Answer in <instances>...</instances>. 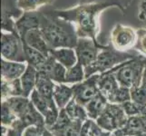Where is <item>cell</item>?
Here are the masks:
<instances>
[{
    "label": "cell",
    "instance_id": "cell-1",
    "mask_svg": "<svg viewBox=\"0 0 146 136\" xmlns=\"http://www.w3.org/2000/svg\"><path fill=\"white\" fill-rule=\"evenodd\" d=\"M39 29L50 49L76 46L78 40L76 27L66 19L40 15Z\"/></svg>",
    "mask_w": 146,
    "mask_h": 136
},
{
    "label": "cell",
    "instance_id": "cell-2",
    "mask_svg": "<svg viewBox=\"0 0 146 136\" xmlns=\"http://www.w3.org/2000/svg\"><path fill=\"white\" fill-rule=\"evenodd\" d=\"M140 56L138 54H132L122 51H118L115 48L105 47L100 51L96 60L88 66L84 67L85 79L94 74H100L111 71L125 62L131 61Z\"/></svg>",
    "mask_w": 146,
    "mask_h": 136
},
{
    "label": "cell",
    "instance_id": "cell-3",
    "mask_svg": "<svg viewBox=\"0 0 146 136\" xmlns=\"http://www.w3.org/2000/svg\"><path fill=\"white\" fill-rule=\"evenodd\" d=\"M102 5H87L74 10V13H69L74 23H76V32L78 37H88L94 40L96 34V15L101 11Z\"/></svg>",
    "mask_w": 146,
    "mask_h": 136
},
{
    "label": "cell",
    "instance_id": "cell-4",
    "mask_svg": "<svg viewBox=\"0 0 146 136\" xmlns=\"http://www.w3.org/2000/svg\"><path fill=\"white\" fill-rule=\"evenodd\" d=\"M143 68V57L140 55L135 59L120 64L111 71L114 74L120 85L132 89L141 86Z\"/></svg>",
    "mask_w": 146,
    "mask_h": 136
},
{
    "label": "cell",
    "instance_id": "cell-5",
    "mask_svg": "<svg viewBox=\"0 0 146 136\" xmlns=\"http://www.w3.org/2000/svg\"><path fill=\"white\" fill-rule=\"evenodd\" d=\"M128 116L121 104L108 103L104 112L95 121L103 130L113 133L114 131L123 128L127 123Z\"/></svg>",
    "mask_w": 146,
    "mask_h": 136
},
{
    "label": "cell",
    "instance_id": "cell-6",
    "mask_svg": "<svg viewBox=\"0 0 146 136\" xmlns=\"http://www.w3.org/2000/svg\"><path fill=\"white\" fill-rule=\"evenodd\" d=\"M1 54L7 61L27 62L23 40L17 33H2Z\"/></svg>",
    "mask_w": 146,
    "mask_h": 136
},
{
    "label": "cell",
    "instance_id": "cell-7",
    "mask_svg": "<svg viewBox=\"0 0 146 136\" xmlns=\"http://www.w3.org/2000/svg\"><path fill=\"white\" fill-rule=\"evenodd\" d=\"M99 74H94L89 78H86L82 83L72 85L74 98L76 102L85 106L95 95L99 93L97 88V80Z\"/></svg>",
    "mask_w": 146,
    "mask_h": 136
},
{
    "label": "cell",
    "instance_id": "cell-8",
    "mask_svg": "<svg viewBox=\"0 0 146 136\" xmlns=\"http://www.w3.org/2000/svg\"><path fill=\"white\" fill-rule=\"evenodd\" d=\"M99 46L95 41L88 37H78L74 50L77 55L78 63L86 67L96 60L99 54Z\"/></svg>",
    "mask_w": 146,
    "mask_h": 136
},
{
    "label": "cell",
    "instance_id": "cell-9",
    "mask_svg": "<svg viewBox=\"0 0 146 136\" xmlns=\"http://www.w3.org/2000/svg\"><path fill=\"white\" fill-rule=\"evenodd\" d=\"M112 43L115 49L123 50L136 42V34L129 27L116 25L112 32Z\"/></svg>",
    "mask_w": 146,
    "mask_h": 136
},
{
    "label": "cell",
    "instance_id": "cell-10",
    "mask_svg": "<svg viewBox=\"0 0 146 136\" xmlns=\"http://www.w3.org/2000/svg\"><path fill=\"white\" fill-rule=\"evenodd\" d=\"M67 69L60 63H58L51 54L47 56L46 61L38 70L42 72L56 84H65V74Z\"/></svg>",
    "mask_w": 146,
    "mask_h": 136
},
{
    "label": "cell",
    "instance_id": "cell-11",
    "mask_svg": "<svg viewBox=\"0 0 146 136\" xmlns=\"http://www.w3.org/2000/svg\"><path fill=\"white\" fill-rule=\"evenodd\" d=\"M120 87L118 81L112 71L100 74L97 80V88L99 92L111 103Z\"/></svg>",
    "mask_w": 146,
    "mask_h": 136
},
{
    "label": "cell",
    "instance_id": "cell-12",
    "mask_svg": "<svg viewBox=\"0 0 146 136\" xmlns=\"http://www.w3.org/2000/svg\"><path fill=\"white\" fill-rule=\"evenodd\" d=\"M146 133V115L141 114L128 117L126 125L112 133V136H134Z\"/></svg>",
    "mask_w": 146,
    "mask_h": 136
},
{
    "label": "cell",
    "instance_id": "cell-13",
    "mask_svg": "<svg viewBox=\"0 0 146 136\" xmlns=\"http://www.w3.org/2000/svg\"><path fill=\"white\" fill-rule=\"evenodd\" d=\"M27 64L12 62L2 58L1 59V76L2 79L7 82H12L14 80L21 78L26 72Z\"/></svg>",
    "mask_w": 146,
    "mask_h": 136
},
{
    "label": "cell",
    "instance_id": "cell-14",
    "mask_svg": "<svg viewBox=\"0 0 146 136\" xmlns=\"http://www.w3.org/2000/svg\"><path fill=\"white\" fill-rule=\"evenodd\" d=\"M22 40L23 42L29 45L30 47L38 50V51L43 53L44 54H46V56H48L50 54V50L51 49L48 46V44L46 42V40H44L39 28L29 30L25 34V36L23 37Z\"/></svg>",
    "mask_w": 146,
    "mask_h": 136
},
{
    "label": "cell",
    "instance_id": "cell-15",
    "mask_svg": "<svg viewBox=\"0 0 146 136\" xmlns=\"http://www.w3.org/2000/svg\"><path fill=\"white\" fill-rule=\"evenodd\" d=\"M40 15L33 12H27L16 23V29L21 39L29 30L39 28Z\"/></svg>",
    "mask_w": 146,
    "mask_h": 136
},
{
    "label": "cell",
    "instance_id": "cell-16",
    "mask_svg": "<svg viewBox=\"0 0 146 136\" xmlns=\"http://www.w3.org/2000/svg\"><path fill=\"white\" fill-rule=\"evenodd\" d=\"M50 54L56 60L58 63L69 69L73 67L78 63L77 55L74 48H57V49H51L50 50Z\"/></svg>",
    "mask_w": 146,
    "mask_h": 136
},
{
    "label": "cell",
    "instance_id": "cell-17",
    "mask_svg": "<svg viewBox=\"0 0 146 136\" xmlns=\"http://www.w3.org/2000/svg\"><path fill=\"white\" fill-rule=\"evenodd\" d=\"M22 123L24 128L26 129L28 126H46V121L43 114L34 106L30 101V104L21 117L18 119Z\"/></svg>",
    "mask_w": 146,
    "mask_h": 136
},
{
    "label": "cell",
    "instance_id": "cell-18",
    "mask_svg": "<svg viewBox=\"0 0 146 136\" xmlns=\"http://www.w3.org/2000/svg\"><path fill=\"white\" fill-rule=\"evenodd\" d=\"M109 102L100 92L85 105V110L87 112V115L89 119L96 121L98 117L102 114L105 108L107 107Z\"/></svg>",
    "mask_w": 146,
    "mask_h": 136
},
{
    "label": "cell",
    "instance_id": "cell-19",
    "mask_svg": "<svg viewBox=\"0 0 146 136\" xmlns=\"http://www.w3.org/2000/svg\"><path fill=\"white\" fill-rule=\"evenodd\" d=\"M53 98L60 110L64 109L70 101L74 98L72 87L66 85V84H55Z\"/></svg>",
    "mask_w": 146,
    "mask_h": 136
},
{
    "label": "cell",
    "instance_id": "cell-20",
    "mask_svg": "<svg viewBox=\"0 0 146 136\" xmlns=\"http://www.w3.org/2000/svg\"><path fill=\"white\" fill-rule=\"evenodd\" d=\"M36 78H37V70L34 66H32V65L27 64L26 72L24 73V74L20 78L25 97L29 98L32 92L36 89Z\"/></svg>",
    "mask_w": 146,
    "mask_h": 136
},
{
    "label": "cell",
    "instance_id": "cell-21",
    "mask_svg": "<svg viewBox=\"0 0 146 136\" xmlns=\"http://www.w3.org/2000/svg\"><path fill=\"white\" fill-rule=\"evenodd\" d=\"M55 86L54 82H53L46 74H44L42 72L37 71V78H36V90L37 92L43 95L46 99H54L53 94L54 89Z\"/></svg>",
    "mask_w": 146,
    "mask_h": 136
},
{
    "label": "cell",
    "instance_id": "cell-22",
    "mask_svg": "<svg viewBox=\"0 0 146 136\" xmlns=\"http://www.w3.org/2000/svg\"><path fill=\"white\" fill-rule=\"evenodd\" d=\"M29 99L31 101V103H33L34 106L43 114L44 117L47 114L48 111L50 109L57 106V105L55 104L54 99H51V100L46 99V97H44L43 95L40 94L36 89L32 92L31 95L29 96Z\"/></svg>",
    "mask_w": 146,
    "mask_h": 136
},
{
    "label": "cell",
    "instance_id": "cell-23",
    "mask_svg": "<svg viewBox=\"0 0 146 136\" xmlns=\"http://www.w3.org/2000/svg\"><path fill=\"white\" fill-rule=\"evenodd\" d=\"M23 43H24V50H25V54H26L27 63L34 66L38 71L42 67V65L44 64V62L46 61L47 56L40 51H38V50L30 47L25 42Z\"/></svg>",
    "mask_w": 146,
    "mask_h": 136
},
{
    "label": "cell",
    "instance_id": "cell-24",
    "mask_svg": "<svg viewBox=\"0 0 146 136\" xmlns=\"http://www.w3.org/2000/svg\"><path fill=\"white\" fill-rule=\"evenodd\" d=\"M3 102H6L8 104L10 109L19 119L27 110L30 104V99L25 96H13Z\"/></svg>",
    "mask_w": 146,
    "mask_h": 136
},
{
    "label": "cell",
    "instance_id": "cell-25",
    "mask_svg": "<svg viewBox=\"0 0 146 136\" xmlns=\"http://www.w3.org/2000/svg\"><path fill=\"white\" fill-rule=\"evenodd\" d=\"M64 110L66 111L69 117L74 121L84 122V121L89 119L85 107L81 104H79L74 99H72L70 101V103L65 106Z\"/></svg>",
    "mask_w": 146,
    "mask_h": 136
},
{
    "label": "cell",
    "instance_id": "cell-26",
    "mask_svg": "<svg viewBox=\"0 0 146 136\" xmlns=\"http://www.w3.org/2000/svg\"><path fill=\"white\" fill-rule=\"evenodd\" d=\"M85 80L84 67L81 64L77 63L73 67L67 69L65 74V84H79Z\"/></svg>",
    "mask_w": 146,
    "mask_h": 136
},
{
    "label": "cell",
    "instance_id": "cell-27",
    "mask_svg": "<svg viewBox=\"0 0 146 136\" xmlns=\"http://www.w3.org/2000/svg\"><path fill=\"white\" fill-rule=\"evenodd\" d=\"M84 122L81 121H74L68 126L59 131L52 132L55 136H82V125Z\"/></svg>",
    "mask_w": 146,
    "mask_h": 136
},
{
    "label": "cell",
    "instance_id": "cell-28",
    "mask_svg": "<svg viewBox=\"0 0 146 136\" xmlns=\"http://www.w3.org/2000/svg\"><path fill=\"white\" fill-rule=\"evenodd\" d=\"M18 118L13 111L10 109L8 104L6 102L1 103V125L7 127H11V125L16 122Z\"/></svg>",
    "mask_w": 146,
    "mask_h": 136
},
{
    "label": "cell",
    "instance_id": "cell-29",
    "mask_svg": "<svg viewBox=\"0 0 146 136\" xmlns=\"http://www.w3.org/2000/svg\"><path fill=\"white\" fill-rule=\"evenodd\" d=\"M131 100L146 109V88L138 86L131 89Z\"/></svg>",
    "mask_w": 146,
    "mask_h": 136
},
{
    "label": "cell",
    "instance_id": "cell-30",
    "mask_svg": "<svg viewBox=\"0 0 146 136\" xmlns=\"http://www.w3.org/2000/svg\"><path fill=\"white\" fill-rule=\"evenodd\" d=\"M122 107L124 111V113H126L128 117H132V116H136V115H141L145 113V108L140 106L137 103H135L133 102L132 100L127 101L121 104Z\"/></svg>",
    "mask_w": 146,
    "mask_h": 136
},
{
    "label": "cell",
    "instance_id": "cell-31",
    "mask_svg": "<svg viewBox=\"0 0 146 136\" xmlns=\"http://www.w3.org/2000/svg\"><path fill=\"white\" fill-rule=\"evenodd\" d=\"M73 122V120L69 117V115L67 114L66 111L64 109L60 110V113L58 115V118L56 120L55 123L53 125L52 127L48 128L51 132H55V131H59L64 127L68 126V125Z\"/></svg>",
    "mask_w": 146,
    "mask_h": 136
},
{
    "label": "cell",
    "instance_id": "cell-32",
    "mask_svg": "<svg viewBox=\"0 0 146 136\" xmlns=\"http://www.w3.org/2000/svg\"><path fill=\"white\" fill-rule=\"evenodd\" d=\"M130 100H131V89L120 85L118 91L116 92V94H115V95L112 100V102L110 103L122 104Z\"/></svg>",
    "mask_w": 146,
    "mask_h": 136
},
{
    "label": "cell",
    "instance_id": "cell-33",
    "mask_svg": "<svg viewBox=\"0 0 146 136\" xmlns=\"http://www.w3.org/2000/svg\"><path fill=\"white\" fill-rule=\"evenodd\" d=\"M134 48L146 54V29H139L136 33V42Z\"/></svg>",
    "mask_w": 146,
    "mask_h": 136
},
{
    "label": "cell",
    "instance_id": "cell-34",
    "mask_svg": "<svg viewBox=\"0 0 146 136\" xmlns=\"http://www.w3.org/2000/svg\"><path fill=\"white\" fill-rule=\"evenodd\" d=\"M49 0H18L17 4L25 10H33L40 5L47 3Z\"/></svg>",
    "mask_w": 146,
    "mask_h": 136
},
{
    "label": "cell",
    "instance_id": "cell-35",
    "mask_svg": "<svg viewBox=\"0 0 146 136\" xmlns=\"http://www.w3.org/2000/svg\"><path fill=\"white\" fill-rule=\"evenodd\" d=\"M88 135L90 136H112V133L106 132V131L103 130L96 123L95 121H93L91 124V128L89 130Z\"/></svg>",
    "mask_w": 146,
    "mask_h": 136
},
{
    "label": "cell",
    "instance_id": "cell-36",
    "mask_svg": "<svg viewBox=\"0 0 146 136\" xmlns=\"http://www.w3.org/2000/svg\"><path fill=\"white\" fill-rule=\"evenodd\" d=\"M46 126H28L24 131L23 136H42Z\"/></svg>",
    "mask_w": 146,
    "mask_h": 136
},
{
    "label": "cell",
    "instance_id": "cell-37",
    "mask_svg": "<svg viewBox=\"0 0 146 136\" xmlns=\"http://www.w3.org/2000/svg\"><path fill=\"white\" fill-rule=\"evenodd\" d=\"M138 17L146 26V0H141L139 4V15Z\"/></svg>",
    "mask_w": 146,
    "mask_h": 136
},
{
    "label": "cell",
    "instance_id": "cell-38",
    "mask_svg": "<svg viewBox=\"0 0 146 136\" xmlns=\"http://www.w3.org/2000/svg\"><path fill=\"white\" fill-rule=\"evenodd\" d=\"M143 63H144V68H143V79L141 86L146 88V57H143Z\"/></svg>",
    "mask_w": 146,
    "mask_h": 136
},
{
    "label": "cell",
    "instance_id": "cell-39",
    "mask_svg": "<svg viewBox=\"0 0 146 136\" xmlns=\"http://www.w3.org/2000/svg\"><path fill=\"white\" fill-rule=\"evenodd\" d=\"M42 136H55V135L49 129L46 128V129H44V133H42Z\"/></svg>",
    "mask_w": 146,
    "mask_h": 136
},
{
    "label": "cell",
    "instance_id": "cell-40",
    "mask_svg": "<svg viewBox=\"0 0 146 136\" xmlns=\"http://www.w3.org/2000/svg\"><path fill=\"white\" fill-rule=\"evenodd\" d=\"M134 136H146V133H139V134L134 135Z\"/></svg>",
    "mask_w": 146,
    "mask_h": 136
},
{
    "label": "cell",
    "instance_id": "cell-41",
    "mask_svg": "<svg viewBox=\"0 0 146 136\" xmlns=\"http://www.w3.org/2000/svg\"><path fill=\"white\" fill-rule=\"evenodd\" d=\"M143 114H144V115H146V110H145V113H144Z\"/></svg>",
    "mask_w": 146,
    "mask_h": 136
},
{
    "label": "cell",
    "instance_id": "cell-42",
    "mask_svg": "<svg viewBox=\"0 0 146 136\" xmlns=\"http://www.w3.org/2000/svg\"><path fill=\"white\" fill-rule=\"evenodd\" d=\"M86 136H90V135H86Z\"/></svg>",
    "mask_w": 146,
    "mask_h": 136
},
{
    "label": "cell",
    "instance_id": "cell-43",
    "mask_svg": "<svg viewBox=\"0 0 146 136\" xmlns=\"http://www.w3.org/2000/svg\"><path fill=\"white\" fill-rule=\"evenodd\" d=\"M7 136H9V135H7Z\"/></svg>",
    "mask_w": 146,
    "mask_h": 136
},
{
    "label": "cell",
    "instance_id": "cell-44",
    "mask_svg": "<svg viewBox=\"0 0 146 136\" xmlns=\"http://www.w3.org/2000/svg\"><path fill=\"white\" fill-rule=\"evenodd\" d=\"M126 136H127V135H126Z\"/></svg>",
    "mask_w": 146,
    "mask_h": 136
}]
</instances>
